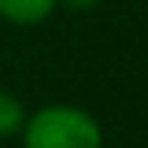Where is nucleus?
<instances>
[{"label":"nucleus","instance_id":"nucleus-1","mask_svg":"<svg viewBox=\"0 0 148 148\" xmlns=\"http://www.w3.org/2000/svg\"><path fill=\"white\" fill-rule=\"evenodd\" d=\"M24 148H103V127L88 109L51 103L24 118Z\"/></svg>","mask_w":148,"mask_h":148},{"label":"nucleus","instance_id":"nucleus-2","mask_svg":"<svg viewBox=\"0 0 148 148\" xmlns=\"http://www.w3.org/2000/svg\"><path fill=\"white\" fill-rule=\"evenodd\" d=\"M58 9V0H0V18L18 27L42 24Z\"/></svg>","mask_w":148,"mask_h":148},{"label":"nucleus","instance_id":"nucleus-3","mask_svg":"<svg viewBox=\"0 0 148 148\" xmlns=\"http://www.w3.org/2000/svg\"><path fill=\"white\" fill-rule=\"evenodd\" d=\"M24 106L15 94L3 91L0 88V139H9V136H18L24 127Z\"/></svg>","mask_w":148,"mask_h":148},{"label":"nucleus","instance_id":"nucleus-4","mask_svg":"<svg viewBox=\"0 0 148 148\" xmlns=\"http://www.w3.org/2000/svg\"><path fill=\"white\" fill-rule=\"evenodd\" d=\"M58 3H66L70 9H82V12H85V9H94L100 0H58Z\"/></svg>","mask_w":148,"mask_h":148}]
</instances>
